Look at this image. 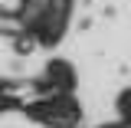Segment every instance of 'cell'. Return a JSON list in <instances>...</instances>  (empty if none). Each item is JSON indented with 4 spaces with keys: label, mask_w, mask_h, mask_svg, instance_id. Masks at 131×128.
Returning a JSON list of instances; mask_svg holds the SVG:
<instances>
[{
    "label": "cell",
    "mask_w": 131,
    "mask_h": 128,
    "mask_svg": "<svg viewBox=\"0 0 131 128\" xmlns=\"http://www.w3.org/2000/svg\"><path fill=\"white\" fill-rule=\"evenodd\" d=\"M20 23H23L20 13H3L0 10V30L7 33V36H20Z\"/></svg>",
    "instance_id": "1"
}]
</instances>
